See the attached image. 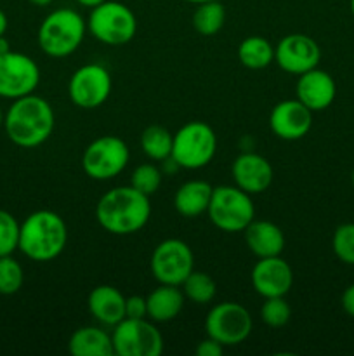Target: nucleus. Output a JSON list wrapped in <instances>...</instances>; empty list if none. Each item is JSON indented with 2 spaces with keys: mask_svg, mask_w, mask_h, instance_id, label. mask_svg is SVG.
<instances>
[{
  "mask_svg": "<svg viewBox=\"0 0 354 356\" xmlns=\"http://www.w3.org/2000/svg\"><path fill=\"white\" fill-rule=\"evenodd\" d=\"M149 216V197L134 186L113 188L106 191L96 205V219L101 228L118 236L141 232L148 225Z\"/></svg>",
  "mask_w": 354,
  "mask_h": 356,
  "instance_id": "obj_1",
  "label": "nucleus"
},
{
  "mask_svg": "<svg viewBox=\"0 0 354 356\" xmlns=\"http://www.w3.org/2000/svg\"><path fill=\"white\" fill-rule=\"evenodd\" d=\"M54 110L44 97L28 94L14 99L3 115V131L19 148H37L54 132Z\"/></svg>",
  "mask_w": 354,
  "mask_h": 356,
  "instance_id": "obj_2",
  "label": "nucleus"
},
{
  "mask_svg": "<svg viewBox=\"0 0 354 356\" xmlns=\"http://www.w3.org/2000/svg\"><path fill=\"white\" fill-rule=\"evenodd\" d=\"M68 242L65 219L52 211L31 212L19 228V250L35 263L59 257Z\"/></svg>",
  "mask_w": 354,
  "mask_h": 356,
  "instance_id": "obj_3",
  "label": "nucleus"
},
{
  "mask_svg": "<svg viewBox=\"0 0 354 356\" xmlns=\"http://www.w3.org/2000/svg\"><path fill=\"white\" fill-rule=\"evenodd\" d=\"M87 21L73 9H56L44 17L37 40L42 52L51 58L71 56L85 38Z\"/></svg>",
  "mask_w": 354,
  "mask_h": 356,
  "instance_id": "obj_4",
  "label": "nucleus"
},
{
  "mask_svg": "<svg viewBox=\"0 0 354 356\" xmlns=\"http://www.w3.org/2000/svg\"><path fill=\"white\" fill-rule=\"evenodd\" d=\"M217 152V136L214 129L200 120L184 124L174 134L170 160L177 167L196 170L208 165Z\"/></svg>",
  "mask_w": 354,
  "mask_h": 356,
  "instance_id": "obj_5",
  "label": "nucleus"
},
{
  "mask_svg": "<svg viewBox=\"0 0 354 356\" xmlns=\"http://www.w3.org/2000/svg\"><path fill=\"white\" fill-rule=\"evenodd\" d=\"M207 214L212 225L224 233L243 232L255 219L252 195L238 186H215Z\"/></svg>",
  "mask_w": 354,
  "mask_h": 356,
  "instance_id": "obj_6",
  "label": "nucleus"
},
{
  "mask_svg": "<svg viewBox=\"0 0 354 356\" xmlns=\"http://www.w3.org/2000/svg\"><path fill=\"white\" fill-rule=\"evenodd\" d=\"M87 30L106 45L128 44L137 31V19L130 7L117 0H106L94 7L87 19Z\"/></svg>",
  "mask_w": 354,
  "mask_h": 356,
  "instance_id": "obj_7",
  "label": "nucleus"
},
{
  "mask_svg": "<svg viewBox=\"0 0 354 356\" xmlns=\"http://www.w3.org/2000/svg\"><path fill=\"white\" fill-rule=\"evenodd\" d=\"M130 152L118 136H101L94 139L82 155V169L90 179L108 181L127 167Z\"/></svg>",
  "mask_w": 354,
  "mask_h": 356,
  "instance_id": "obj_8",
  "label": "nucleus"
},
{
  "mask_svg": "<svg viewBox=\"0 0 354 356\" xmlns=\"http://www.w3.org/2000/svg\"><path fill=\"white\" fill-rule=\"evenodd\" d=\"M115 355L118 356H160L163 336L146 318H124L111 332Z\"/></svg>",
  "mask_w": 354,
  "mask_h": 356,
  "instance_id": "obj_9",
  "label": "nucleus"
},
{
  "mask_svg": "<svg viewBox=\"0 0 354 356\" xmlns=\"http://www.w3.org/2000/svg\"><path fill=\"white\" fill-rule=\"evenodd\" d=\"M252 329L253 320L248 309L233 301L215 305L205 318L207 336L224 348L242 344L252 334Z\"/></svg>",
  "mask_w": 354,
  "mask_h": 356,
  "instance_id": "obj_10",
  "label": "nucleus"
},
{
  "mask_svg": "<svg viewBox=\"0 0 354 356\" xmlns=\"http://www.w3.org/2000/svg\"><path fill=\"white\" fill-rule=\"evenodd\" d=\"M149 268L158 284L179 287L194 270L193 250L183 240L167 238L153 250Z\"/></svg>",
  "mask_w": 354,
  "mask_h": 356,
  "instance_id": "obj_11",
  "label": "nucleus"
},
{
  "mask_svg": "<svg viewBox=\"0 0 354 356\" xmlns=\"http://www.w3.org/2000/svg\"><path fill=\"white\" fill-rule=\"evenodd\" d=\"M111 94V75L103 65L87 63L75 70L68 82V96L75 106L94 110L108 101Z\"/></svg>",
  "mask_w": 354,
  "mask_h": 356,
  "instance_id": "obj_12",
  "label": "nucleus"
},
{
  "mask_svg": "<svg viewBox=\"0 0 354 356\" xmlns=\"http://www.w3.org/2000/svg\"><path fill=\"white\" fill-rule=\"evenodd\" d=\"M38 82L40 70L30 56L14 51L0 54V97L19 99L33 94Z\"/></svg>",
  "mask_w": 354,
  "mask_h": 356,
  "instance_id": "obj_13",
  "label": "nucleus"
},
{
  "mask_svg": "<svg viewBox=\"0 0 354 356\" xmlns=\"http://www.w3.org/2000/svg\"><path fill=\"white\" fill-rule=\"evenodd\" d=\"M321 59V49L314 38L304 33H290L274 47V61L283 72L302 75L316 68Z\"/></svg>",
  "mask_w": 354,
  "mask_h": 356,
  "instance_id": "obj_14",
  "label": "nucleus"
},
{
  "mask_svg": "<svg viewBox=\"0 0 354 356\" xmlns=\"http://www.w3.org/2000/svg\"><path fill=\"white\" fill-rule=\"evenodd\" d=\"M252 287L259 296L266 298H281L290 292L294 285L292 266L281 256L260 257L253 266Z\"/></svg>",
  "mask_w": 354,
  "mask_h": 356,
  "instance_id": "obj_15",
  "label": "nucleus"
},
{
  "mask_svg": "<svg viewBox=\"0 0 354 356\" xmlns=\"http://www.w3.org/2000/svg\"><path fill=\"white\" fill-rule=\"evenodd\" d=\"M269 127L276 138L283 141H298L312 127V111L295 99L280 101L271 110Z\"/></svg>",
  "mask_w": 354,
  "mask_h": 356,
  "instance_id": "obj_16",
  "label": "nucleus"
},
{
  "mask_svg": "<svg viewBox=\"0 0 354 356\" xmlns=\"http://www.w3.org/2000/svg\"><path fill=\"white\" fill-rule=\"evenodd\" d=\"M233 179L239 190L246 191L248 195H257L266 191L271 186L274 177L273 165L266 156L259 153L245 152L236 156L231 167Z\"/></svg>",
  "mask_w": 354,
  "mask_h": 356,
  "instance_id": "obj_17",
  "label": "nucleus"
},
{
  "mask_svg": "<svg viewBox=\"0 0 354 356\" xmlns=\"http://www.w3.org/2000/svg\"><path fill=\"white\" fill-rule=\"evenodd\" d=\"M295 94L302 104L314 111H323L335 101L337 86L333 76L318 66L298 75Z\"/></svg>",
  "mask_w": 354,
  "mask_h": 356,
  "instance_id": "obj_18",
  "label": "nucleus"
},
{
  "mask_svg": "<svg viewBox=\"0 0 354 356\" xmlns=\"http://www.w3.org/2000/svg\"><path fill=\"white\" fill-rule=\"evenodd\" d=\"M87 308L101 325L115 327L125 318V296L113 285H99L87 298Z\"/></svg>",
  "mask_w": 354,
  "mask_h": 356,
  "instance_id": "obj_19",
  "label": "nucleus"
},
{
  "mask_svg": "<svg viewBox=\"0 0 354 356\" xmlns=\"http://www.w3.org/2000/svg\"><path fill=\"white\" fill-rule=\"evenodd\" d=\"M245 243L253 256L260 257H273L281 256L285 249V235L281 228L274 222L266 221V219H253L245 229Z\"/></svg>",
  "mask_w": 354,
  "mask_h": 356,
  "instance_id": "obj_20",
  "label": "nucleus"
},
{
  "mask_svg": "<svg viewBox=\"0 0 354 356\" xmlns=\"http://www.w3.org/2000/svg\"><path fill=\"white\" fill-rule=\"evenodd\" d=\"M184 292L179 291L177 285L160 284L155 291L146 296L148 302V318L153 322L165 323L177 318L183 312L184 306Z\"/></svg>",
  "mask_w": 354,
  "mask_h": 356,
  "instance_id": "obj_21",
  "label": "nucleus"
},
{
  "mask_svg": "<svg viewBox=\"0 0 354 356\" xmlns=\"http://www.w3.org/2000/svg\"><path fill=\"white\" fill-rule=\"evenodd\" d=\"M214 186L207 181L193 179L184 183L174 197V207L184 218H198L205 214L210 204Z\"/></svg>",
  "mask_w": 354,
  "mask_h": 356,
  "instance_id": "obj_22",
  "label": "nucleus"
},
{
  "mask_svg": "<svg viewBox=\"0 0 354 356\" xmlns=\"http://www.w3.org/2000/svg\"><path fill=\"white\" fill-rule=\"evenodd\" d=\"M68 351L73 356H113V341L99 327H82L71 334L68 343Z\"/></svg>",
  "mask_w": 354,
  "mask_h": 356,
  "instance_id": "obj_23",
  "label": "nucleus"
},
{
  "mask_svg": "<svg viewBox=\"0 0 354 356\" xmlns=\"http://www.w3.org/2000/svg\"><path fill=\"white\" fill-rule=\"evenodd\" d=\"M238 59L245 68L264 70L274 61V47L267 38L252 35L239 44Z\"/></svg>",
  "mask_w": 354,
  "mask_h": 356,
  "instance_id": "obj_24",
  "label": "nucleus"
},
{
  "mask_svg": "<svg viewBox=\"0 0 354 356\" xmlns=\"http://www.w3.org/2000/svg\"><path fill=\"white\" fill-rule=\"evenodd\" d=\"M226 23V9L219 0L198 3L193 13V26L203 37L219 33Z\"/></svg>",
  "mask_w": 354,
  "mask_h": 356,
  "instance_id": "obj_25",
  "label": "nucleus"
},
{
  "mask_svg": "<svg viewBox=\"0 0 354 356\" xmlns=\"http://www.w3.org/2000/svg\"><path fill=\"white\" fill-rule=\"evenodd\" d=\"M172 143L174 134H170L169 129L162 127V125H149L141 134V148L144 155L151 160H158V162L170 159Z\"/></svg>",
  "mask_w": 354,
  "mask_h": 356,
  "instance_id": "obj_26",
  "label": "nucleus"
},
{
  "mask_svg": "<svg viewBox=\"0 0 354 356\" xmlns=\"http://www.w3.org/2000/svg\"><path fill=\"white\" fill-rule=\"evenodd\" d=\"M180 287H183L184 298H187L194 305H208L214 301L217 294V285L214 278L203 271H191Z\"/></svg>",
  "mask_w": 354,
  "mask_h": 356,
  "instance_id": "obj_27",
  "label": "nucleus"
},
{
  "mask_svg": "<svg viewBox=\"0 0 354 356\" xmlns=\"http://www.w3.org/2000/svg\"><path fill=\"white\" fill-rule=\"evenodd\" d=\"M24 273L21 264L12 256L0 257V294L12 296L23 287Z\"/></svg>",
  "mask_w": 354,
  "mask_h": 356,
  "instance_id": "obj_28",
  "label": "nucleus"
},
{
  "mask_svg": "<svg viewBox=\"0 0 354 356\" xmlns=\"http://www.w3.org/2000/svg\"><path fill=\"white\" fill-rule=\"evenodd\" d=\"M292 316V308L285 296L281 298H266L264 305L260 306V318L271 329H281L288 323Z\"/></svg>",
  "mask_w": 354,
  "mask_h": 356,
  "instance_id": "obj_29",
  "label": "nucleus"
},
{
  "mask_svg": "<svg viewBox=\"0 0 354 356\" xmlns=\"http://www.w3.org/2000/svg\"><path fill=\"white\" fill-rule=\"evenodd\" d=\"M19 228L17 219L0 209V257L12 256L19 249Z\"/></svg>",
  "mask_w": 354,
  "mask_h": 356,
  "instance_id": "obj_30",
  "label": "nucleus"
},
{
  "mask_svg": "<svg viewBox=\"0 0 354 356\" xmlns=\"http://www.w3.org/2000/svg\"><path fill=\"white\" fill-rule=\"evenodd\" d=\"M162 170L158 167L153 165V163H142V165L135 167V170L132 172L130 186L151 197L153 193L158 191L160 184H162Z\"/></svg>",
  "mask_w": 354,
  "mask_h": 356,
  "instance_id": "obj_31",
  "label": "nucleus"
},
{
  "mask_svg": "<svg viewBox=\"0 0 354 356\" xmlns=\"http://www.w3.org/2000/svg\"><path fill=\"white\" fill-rule=\"evenodd\" d=\"M333 254L342 261L344 264L354 266V222L340 225L333 232L332 238Z\"/></svg>",
  "mask_w": 354,
  "mask_h": 356,
  "instance_id": "obj_32",
  "label": "nucleus"
},
{
  "mask_svg": "<svg viewBox=\"0 0 354 356\" xmlns=\"http://www.w3.org/2000/svg\"><path fill=\"white\" fill-rule=\"evenodd\" d=\"M125 318H148V302L142 296L125 298Z\"/></svg>",
  "mask_w": 354,
  "mask_h": 356,
  "instance_id": "obj_33",
  "label": "nucleus"
},
{
  "mask_svg": "<svg viewBox=\"0 0 354 356\" xmlns=\"http://www.w3.org/2000/svg\"><path fill=\"white\" fill-rule=\"evenodd\" d=\"M222 353H224V346L212 337L200 341L196 346L198 356H222Z\"/></svg>",
  "mask_w": 354,
  "mask_h": 356,
  "instance_id": "obj_34",
  "label": "nucleus"
},
{
  "mask_svg": "<svg viewBox=\"0 0 354 356\" xmlns=\"http://www.w3.org/2000/svg\"><path fill=\"white\" fill-rule=\"evenodd\" d=\"M342 308H344V312L347 313V315L353 316V318H354V284L349 285V287L344 291Z\"/></svg>",
  "mask_w": 354,
  "mask_h": 356,
  "instance_id": "obj_35",
  "label": "nucleus"
},
{
  "mask_svg": "<svg viewBox=\"0 0 354 356\" xmlns=\"http://www.w3.org/2000/svg\"><path fill=\"white\" fill-rule=\"evenodd\" d=\"M103 2H106V0H76V3H80L82 7H89V9H94Z\"/></svg>",
  "mask_w": 354,
  "mask_h": 356,
  "instance_id": "obj_36",
  "label": "nucleus"
},
{
  "mask_svg": "<svg viewBox=\"0 0 354 356\" xmlns=\"http://www.w3.org/2000/svg\"><path fill=\"white\" fill-rule=\"evenodd\" d=\"M7 26H9V21H7L6 13H3V10L0 9V37H2V35H6Z\"/></svg>",
  "mask_w": 354,
  "mask_h": 356,
  "instance_id": "obj_37",
  "label": "nucleus"
},
{
  "mask_svg": "<svg viewBox=\"0 0 354 356\" xmlns=\"http://www.w3.org/2000/svg\"><path fill=\"white\" fill-rule=\"evenodd\" d=\"M9 51H10L9 40L6 38V35H2V37H0V54H6V52Z\"/></svg>",
  "mask_w": 354,
  "mask_h": 356,
  "instance_id": "obj_38",
  "label": "nucleus"
},
{
  "mask_svg": "<svg viewBox=\"0 0 354 356\" xmlns=\"http://www.w3.org/2000/svg\"><path fill=\"white\" fill-rule=\"evenodd\" d=\"M28 2L33 3V6H37V7H47V6H51L52 0H28Z\"/></svg>",
  "mask_w": 354,
  "mask_h": 356,
  "instance_id": "obj_39",
  "label": "nucleus"
},
{
  "mask_svg": "<svg viewBox=\"0 0 354 356\" xmlns=\"http://www.w3.org/2000/svg\"><path fill=\"white\" fill-rule=\"evenodd\" d=\"M186 2H189V3H194V6H198V3H203V2H210V0H186Z\"/></svg>",
  "mask_w": 354,
  "mask_h": 356,
  "instance_id": "obj_40",
  "label": "nucleus"
},
{
  "mask_svg": "<svg viewBox=\"0 0 354 356\" xmlns=\"http://www.w3.org/2000/svg\"><path fill=\"white\" fill-rule=\"evenodd\" d=\"M0 129H3V111L0 108Z\"/></svg>",
  "mask_w": 354,
  "mask_h": 356,
  "instance_id": "obj_41",
  "label": "nucleus"
},
{
  "mask_svg": "<svg viewBox=\"0 0 354 356\" xmlns=\"http://www.w3.org/2000/svg\"><path fill=\"white\" fill-rule=\"evenodd\" d=\"M349 7H351V14H353L354 17V0H349Z\"/></svg>",
  "mask_w": 354,
  "mask_h": 356,
  "instance_id": "obj_42",
  "label": "nucleus"
},
{
  "mask_svg": "<svg viewBox=\"0 0 354 356\" xmlns=\"http://www.w3.org/2000/svg\"><path fill=\"white\" fill-rule=\"evenodd\" d=\"M351 181H353V186H354V170H353V176H351Z\"/></svg>",
  "mask_w": 354,
  "mask_h": 356,
  "instance_id": "obj_43",
  "label": "nucleus"
}]
</instances>
